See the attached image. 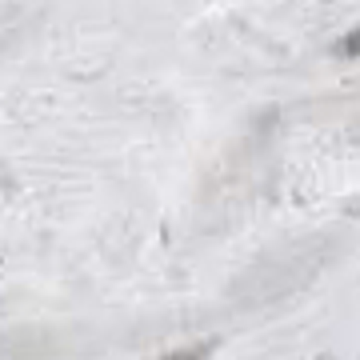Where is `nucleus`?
<instances>
[{
    "label": "nucleus",
    "instance_id": "nucleus-1",
    "mask_svg": "<svg viewBox=\"0 0 360 360\" xmlns=\"http://www.w3.org/2000/svg\"><path fill=\"white\" fill-rule=\"evenodd\" d=\"M333 52L336 56H352V60H360V28H352L348 37H340L333 44Z\"/></svg>",
    "mask_w": 360,
    "mask_h": 360
},
{
    "label": "nucleus",
    "instance_id": "nucleus-2",
    "mask_svg": "<svg viewBox=\"0 0 360 360\" xmlns=\"http://www.w3.org/2000/svg\"><path fill=\"white\" fill-rule=\"evenodd\" d=\"M208 348L212 345H196V348H180V352H168L160 360H208Z\"/></svg>",
    "mask_w": 360,
    "mask_h": 360
}]
</instances>
